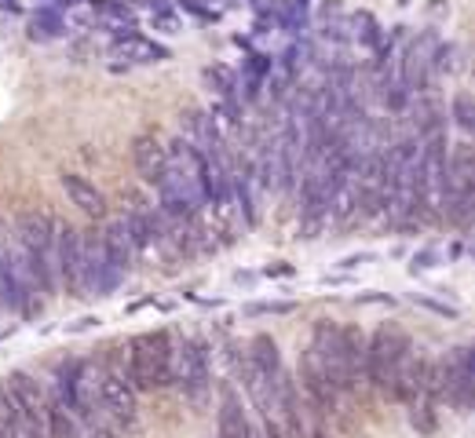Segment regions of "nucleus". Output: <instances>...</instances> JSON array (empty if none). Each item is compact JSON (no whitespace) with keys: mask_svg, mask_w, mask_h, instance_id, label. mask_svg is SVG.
<instances>
[{"mask_svg":"<svg viewBox=\"0 0 475 438\" xmlns=\"http://www.w3.org/2000/svg\"><path fill=\"white\" fill-rule=\"evenodd\" d=\"M311 347L319 351L330 365V376L337 391L347 395L365 380V337L355 325H337V321H319L311 333Z\"/></svg>","mask_w":475,"mask_h":438,"instance_id":"nucleus-1","label":"nucleus"},{"mask_svg":"<svg viewBox=\"0 0 475 438\" xmlns=\"http://www.w3.org/2000/svg\"><path fill=\"white\" fill-rule=\"evenodd\" d=\"M15 245H19V256H22L26 270H30L37 293L51 296L59 289V282H56V219L37 215V212L19 215Z\"/></svg>","mask_w":475,"mask_h":438,"instance_id":"nucleus-2","label":"nucleus"},{"mask_svg":"<svg viewBox=\"0 0 475 438\" xmlns=\"http://www.w3.org/2000/svg\"><path fill=\"white\" fill-rule=\"evenodd\" d=\"M128 383L136 391H162L172 383V337L165 328L128 340Z\"/></svg>","mask_w":475,"mask_h":438,"instance_id":"nucleus-3","label":"nucleus"},{"mask_svg":"<svg viewBox=\"0 0 475 438\" xmlns=\"http://www.w3.org/2000/svg\"><path fill=\"white\" fill-rule=\"evenodd\" d=\"M413 355V340L402 333L399 325H381L374 337L365 340V380L374 383L381 395L391 399L395 376L406 365V358Z\"/></svg>","mask_w":475,"mask_h":438,"instance_id":"nucleus-4","label":"nucleus"},{"mask_svg":"<svg viewBox=\"0 0 475 438\" xmlns=\"http://www.w3.org/2000/svg\"><path fill=\"white\" fill-rule=\"evenodd\" d=\"M0 303L22 318H33L40 311V293H37L30 270L19 256V245L4 223H0Z\"/></svg>","mask_w":475,"mask_h":438,"instance_id":"nucleus-5","label":"nucleus"},{"mask_svg":"<svg viewBox=\"0 0 475 438\" xmlns=\"http://www.w3.org/2000/svg\"><path fill=\"white\" fill-rule=\"evenodd\" d=\"M172 380L194 406L205 402L208 388H213V369H208V351L201 340L194 337H183L180 344L172 340Z\"/></svg>","mask_w":475,"mask_h":438,"instance_id":"nucleus-6","label":"nucleus"},{"mask_svg":"<svg viewBox=\"0 0 475 438\" xmlns=\"http://www.w3.org/2000/svg\"><path fill=\"white\" fill-rule=\"evenodd\" d=\"M4 383H8L15 409H19L22 438H48V395H44V388L22 369H15Z\"/></svg>","mask_w":475,"mask_h":438,"instance_id":"nucleus-7","label":"nucleus"},{"mask_svg":"<svg viewBox=\"0 0 475 438\" xmlns=\"http://www.w3.org/2000/svg\"><path fill=\"white\" fill-rule=\"evenodd\" d=\"M439 369V395L457 406L461 413H468L471 406V388H475V362H471V347H453L446 358L435 362Z\"/></svg>","mask_w":475,"mask_h":438,"instance_id":"nucleus-8","label":"nucleus"},{"mask_svg":"<svg viewBox=\"0 0 475 438\" xmlns=\"http://www.w3.org/2000/svg\"><path fill=\"white\" fill-rule=\"evenodd\" d=\"M300 388H303V395H307V402H311L314 409H322V413H333V409H337L340 391H337V383H333V376H330L326 358L314 351L311 344H307V351H303V358H300Z\"/></svg>","mask_w":475,"mask_h":438,"instance_id":"nucleus-9","label":"nucleus"},{"mask_svg":"<svg viewBox=\"0 0 475 438\" xmlns=\"http://www.w3.org/2000/svg\"><path fill=\"white\" fill-rule=\"evenodd\" d=\"M95 399L102 406V413H107L114 424H132L136 413H139V391L128 383L125 372L110 369L99 376V388H95Z\"/></svg>","mask_w":475,"mask_h":438,"instance_id":"nucleus-10","label":"nucleus"},{"mask_svg":"<svg viewBox=\"0 0 475 438\" xmlns=\"http://www.w3.org/2000/svg\"><path fill=\"white\" fill-rule=\"evenodd\" d=\"M56 282L70 296H84L81 289V231L56 219Z\"/></svg>","mask_w":475,"mask_h":438,"instance_id":"nucleus-11","label":"nucleus"},{"mask_svg":"<svg viewBox=\"0 0 475 438\" xmlns=\"http://www.w3.org/2000/svg\"><path fill=\"white\" fill-rule=\"evenodd\" d=\"M125 227H128V234H132L136 252H143V249H150V245H157V241L165 238L169 219H165L162 212H157V208L136 201V205L128 208V215H125Z\"/></svg>","mask_w":475,"mask_h":438,"instance_id":"nucleus-12","label":"nucleus"},{"mask_svg":"<svg viewBox=\"0 0 475 438\" xmlns=\"http://www.w3.org/2000/svg\"><path fill=\"white\" fill-rule=\"evenodd\" d=\"M132 161H136V169H139L143 183L157 187V183L165 180V172H169V146L157 139V136H136V143H132Z\"/></svg>","mask_w":475,"mask_h":438,"instance_id":"nucleus-13","label":"nucleus"},{"mask_svg":"<svg viewBox=\"0 0 475 438\" xmlns=\"http://www.w3.org/2000/svg\"><path fill=\"white\" fill-rule=\"evenodd\" d=\"M59 183H63L66 197H70L84 215H92V219H102V215H107V197H102V190H99L92 180H84L81 172H63Z\"/></svg>","mask_w":475,"mask_h":438,"instance_id":"nucleus-14","label":"nucleus"},{"mask_svg":"<svg viewBox=\"0 0 475 438\" xmlns=\"http://www.w3.org/2000/svg\"><path fill=\"white\" fill-rule=\"evenodd\" d=\"M99 238H102V252H107L110 267L118 274H128L132 270V259H136V245H132V234L125 227V219H114L107 231H99Z\"/></svg>","mask_w":475,"mask_h":438,"instance_id":"nucleus-15","label":"nucleus"},{"mask_svg":"<svg viewBox=\"0 0 475 438\" xmlns=\"http://www.w3.org/2000/svg\"><path fill=\"white\" fill-rule=\"evenodd\" d=\"M216 427H220V438H252V427H249V416H245V406L238 399L234 388L224 391L220 399V416H216Z\"/></svg>","mask_w":475,"mask_h":438,"instance_id":"nucleus-16","label":"nucleus"},{"mask_svg":"<svg viewBox=\"0 0 475 438\" xmlns=\"http://www.w3.org/2000/svg\"><path fill=\"white\" fill-rule=\"evenodd\" d=\"M165 55H169V51H165L162 44H154V40H146V37H139V33H128V37L114 40V59H125V63L146 66V63H162Z\"/></svg>","mask_w":475,"mask_h":438,"instance_id":"nucleus-17","label":"nucleus"},{"mask_svg":"<svg viewBox=\"0 0 475 438\" xmlns=\"http://www.w3.org/2000/svg\"><path fill=\"white\" fill-rule=\"evenodd\" d=\"M48 438H84L81 416H77L59 395L48 399Z\"/></svg>","mask_w":475,"mask_h":438,"instance_id":"nucleus-18","label":"nucleus"},{"mask_svg":"<svg viewBox=\"0 0 475 438\" xmlns=\"http://www.w3.org/2000/svg\"><path fill=\"white\" fill-rule=\"evenodd\" d=\"M0 438H22L19 409H15V399L8 391V383H0Z\"/></svg>","mask_w":475,"mask_h":438,"instance_id":"nucleus-19","label":"nucleus"},{"mask_svg":"<svg viewBox=\"0 0 475 438\" xmlns=\"http://www.w3.org/2000/svg\"><path fill=\"white\" fill-rule=\"evenodd\" d=\"M66 33V19L56 8H40L33 15V40H56Z\"/></svg>","mask_w":475,"mask_h":438,"instance_id":"nucleus-20","label":"nucleus"},{"mask_svg":"<svg viewBox=\"0 0 475 438\" xmlns=\"http://www.w3.org/2000/svg\"><path fill=\"white\" fill-rule=\"evenodd\" d=\"M453 125L461 132L475 128V99H471V92H457L453 95Z\"/></svg>","mask_w":475,"mask_h":438,"instance_id":"nucleus-21","label":"nucleus"},{"mask_svg":"<svg viewBox=\"0 0 475 438\" xmlns=\"http://www.w3.org/2000/svg\"><path fill=\"white\" fill-rule=\"evenodd\" d=\"M355 37L362 44H369V48H381V40H384L377 22H374V15H355Z\"/></svg>","mask_w":475,"mask_h":438,"instance_id":"nucleus-22","label":"nucleus"},{"mask_svg":"<svg viewBox=\"0 0 475 438\" xmlns=\"http://www.w3.org/2000/svg\"><path fill=\"white\" fill-rule=\"evenodd\" d=\"M92 438H107V431H102V427H99V431H92Z\"/></svg>","mask_w":475,"mask_h":438,"instance_id":"nucleus-23","label":"nucleus"}]
</instances>
